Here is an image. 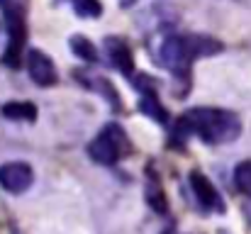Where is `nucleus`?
I'll list each match as a JSON object with an SVG mask.
<instances>
[{
	"label": "nucleus",
	"mask_w": 251,
	"mask_h": 234,
	"mask_svg": "<svg viewBox=\"0 0 251 234\" xmlns=\"http://www.w3.org/2000/svg\"><path fill=\"white\" fill-rule=\"evenodd\" d=\"M27 71H29V78L37 85H42V88H49V85L56 83V66H54V61L44 52H39V49H29L27 52Z\"/></svg>",
	"instance_id": "423d86ee"
},
{
	"label": "nucleus",
	"mask_w": 251,
	"mask_h": 234,
	"mask_svg": "<svg viewBox=\"0 0 251 234\" xmlns=\"http://www.w3.org/2000/svg\"><path fill=\"white\" fill-rule=\"evenodd\" d=\"M159 56H161V64L166 69L178 71V74H183L190 66V61H193V56L188 52V44H185V37H168L166 42L161 44Z\"/></svg>",
	"instance_id": "39448f33"
},
{
	"label": "nucleus",
	"mask_w": 251,
	"mask_h": 234,
	"mask_svg": "<svg viewBox=\"0 0 251 234\" xmlns=\"http://www.w3.org/2000/svg\"><path fill=\"white\" fill-rule=\"evenodd\" d=\"M2 117L17 120V122H34L37 120V107L32 103H7L0 107Z\"/></svg>",
	"instance_id": "9d476101"
},
{
	"label": "nucleus",
	"mask_w": 251,
	"mask_h": 234,
	"mask_svg": "<svg viewBox=\"0 0 251 234\" xmlns=\"http://www.w3.org/2000/svg\"><path fill=\"white\" fill-rule=\"evenodd\" d=\"M239 132H242L239 117L220 107H195L180 115L176 122V137L183 139V137L198 134L202 142H210V144L234 142Z\"/></svg>",
	"instance_id": "f257e3e1"
},
{
	"label": "nucleus",
	"mask_w": 251,
	"mask_h": 234,
	"mask_svg": "<svg viewBox=\"0 0 251 234\" xmlns=\"http://www.w3.org/2000/svg\"><path fill=\"white\" fill-rule=\"evenodd\" d=\"M147 203L151 205V210H156L159 215L166 212V195H164V188L159 185L156 178H149V188H147Z\"/></svg>",
	"instance_id": "f8f14e48"
},
{
	"label": "nucleus",
	"mask_w": 251,
	"mask_h": 234,
	"mask_svg": "<svg viewBox=\"0 0 251 234\" xmlns=\"http://www.w3.org/2000/svg\"><path fill=\"white\" fill-rule=\"evenodd\" d=\"M234 183H237V188H239L244 195L251 198V161H242V163L234 168Z\"/></svg>",
	"instance_id": "ddd939ff"
},
{
	"label": "nucleus",
	"mask_w": 251,
	"mask_h": 234,
	"mask_svg": "<svg viewBox=\"0 0 251 234\" xmlns=\"http://www.w3.org/2000/svg\"><path fill=\"white\" fill-rule=\"evenodd\" d=\"M69 47H71V52H74L78 59H83L88 64H95V61H98V52H95L93 42L85 39L83 34H74V37L69 39Z\"/></svg>",
	"instance_id": "9b49d317"
},
{
	"label": "nucleus",
	"mask_w": 251,
	"mask_h": 234,
	"mask_svg": "<svg viewBox=\"0 0 251 234\" xmlns=\"http://www.w3.org/2000/svg\"><path fill=\"white\" fill-rule=\"evenodd\" d=\"M188 181H190V190H193L195 200L200 203V208H205V210H222V198H220L217 188L210 183V178H205L200 171H193Z\"/></svg>",
	"instance_id": "0eeeda50"
},
{
	"label": "nucleus",
	"mask_w": 251,
	"mask_h": 234,
	"mask_svg": "<svg viewBox=\"0 0 251 234\" xmlns=\"http://www.w3.org/2000/svg\"><path fill=\"white\" fill-rule=\"evenodd\" d=\"M71 5H74L76 15H81V17H100L102 15L100 0H71Z\"/></svg>",
	"instance_id": "4468645a"
},
{
	"label": "nucleus",
	"mask_w": 251,
	"mask_h": 234,
	"mask_svg": "<svg viewBox=\"0 0 251 234\" xmlns=\"http://www.w3.org/2000/svg\"><path fill=\"white\" fill-rule=\"evenodd\" d=\"M247 215H249V220H251V208H249V210H247Z\"/></svg>",
	"instance_id": "f3484780"
},
{
	"label": "nucleus",
	"mask_w": 251,
	"mask_h": 234,
	"mask_svg": "<svg viewBox=\"0 0 251 234\" xmlns=\"http://www.w3.org/2000/svg\"><path fill=\"white\" fill-rule=\"evenodd\" d=\"M185 44H188V52H190L193 59H198V56H212V54H220L225 49L222 42H217L212 37H202V34L185 37Z\"/></svg>",
	"instance_id": "1a4fd4ad"
},
{
	"label": "nucleus",
	"mask_w": 251,
	"mask_h": 234,
	"mask_svg": "<svg viewBox=\"0 0 251 234\" xmlns=\"http://www.w3.org/2000/svg\"><path fill=\"white\" fill-rule=\"evenodd\" d=\"M34 181V173L27 163L22 161H10V163H2L0 166V185L7 190V193H25Z\"/></svg>",
	"instance_id": "20e7f679"
},
{
	"label": "nucleus",
	"mask_w": 251,
	"mask_h": 234,
	"mask_svg": "<svg viewBox=\"0 0 251 234\" xmlns=\"http://www.w3.org/2000/svg\"><path fill=\"white\" fill-rule=\"evenodd\" d=\"M142 110H144L147 115L156 117L159 122H166V110L159 105L156 95H151V93H144V98H142Z\"/></svg>",
	"instance_id": "2eb2a0df"
},
{
	"label": "nucleus",
	"mask_w": 251,
	"mask_h": 234,
	"mask_svg": "<svg viewBox=\"0 0 251 234\" xmlns=\"http://www.w3.org/2000/svg\"><path fill=\"white\" fill-rule=\"evenodd\" d=\"M120 2H122V5H132L134 0H120Z\"/></svg>",
	"instance_id": "dca6fc26"
},
{
	"label": "nucleus",
	"mask_w": 251,
	"mask_h": 234,
	"mask_svg": "<svg viewBox=\"0 0 251 234\" xmlns=\"http://www.w3.org/2000/svg\"><path fill=\"white\" fill-rule=\"evenodd\" d=\"M105 49H107V56H110L112 66L117 71H122L125 76H132L134 64H132V52H129L127 42L120 39V37H107L105 39Z\"/></svg>",
	"instance_id": "6e6552de"
},
{
	"label": "nucleus",
	"mask_w": 251,
	"mask_h": 234,
	"mask_svg": "<svg viewBox=\"0 0 251 234\" xmlns=\"http://www.w3.org/2000/svg\"><path fill=\"white\" fill-rule=\"evenodd\" d=\"M132 147H129V139L125 134V130L120 125H107L90 144H88V154L93 161L102 163V166H112L117 163L122 154H127Z\"/></svg>",
	"instance_id": "7ed1b4c3"
},
{
	"label": "nucleus",
	"mask_w": 251,
	"mask_h": 234,
	"mask_svg": "<svg viewBox=\"0 0 251 234\" xmlns=\"http://www.w3.org/2000/svg\"><path fill=\"white\" fill-rule=\"evenodd\" d=\"M25 7H27L25 0H0V12L7 25V49L2 56V61L7 66H20V54H22L25 37H27Z\"/></svg>",
	"instance_id": "f03ea898"
}]
</instances>
